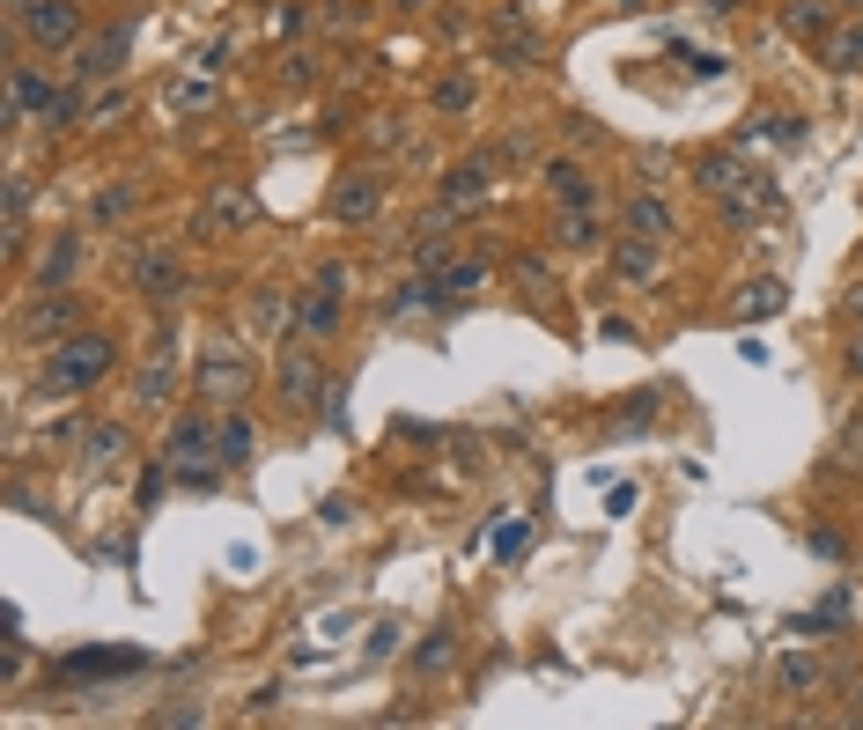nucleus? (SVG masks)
Instances as JSON below:
<instances>
[{
	"label": "nucleus",
	"mask_w": 863,
	"mask_h": 730,
	"mask_svg": "<svg viewBox=\"0 0 863 730\" xmlns=\"http://www.w3.org/2000/svg\"><path fill=\"white\" fill-rule=\"evenodd\" d=\"M119 59H125V30H97V37H81L75 74L81 81H97V74H119Z\"/></svg>",
	"instance_id": "obj_6"
},
{
	"label": "nucleus",
	"mask_w": 863,
	"mask_h": 730,
	"mask_svg": "<svg viewBox=\"0 0 863 730\" xmlns=\"http://www.w3.org/2000/svg\"><path fill=\"white\" fill-rule=\"evenodd\" d=\"M805 546H812V554H827V560H841V554H849V546H841V532H812Z\"/></svg>",
	"instance_id": "obj_33"
},
{
	"label": "nucleus",
	"mask_w": 863,
	"mask_h": 730,
	"mask_svg": "<svg viewBox=\"0 0 863 730\" xmlns=\"http://www.w3.org/2000/svg\"><path fill=\"white\" fill-rule=\"evenodd\" d=\"M613 266H620V281H649V273H657V243L649 237H627L613 251Z\"/></svg>",
	"instance_id": "obj_18"
},
{
	"label": "nucleus",
	"mask_w": 863,
	"mask_h": 730,
	"mask_svg": "<svg viewBox=\"0 0 863 730\" xmlns=\"http://www.w3.org/2000/svg\"><path fill=\"white\" fill-rule=\"evenodd\" d=\"M841 369H849V377L863 384V325H856V340H849V355H841Z\"/></svg>",
	"instance_id": "obj_36"
},
{
	"label": "nucleus",
	"mask_w": 863,
	"mask_h": 730,
	"mask_svg": "<svg viewBox=\"0 0 863 730\" xmlns=\"http://www.w3.org/2000/svg\"><path fill=\"white\" fill-rule=\"evenodd\" d=\"M546 193H554V199H561V207H591V171H576V163H568V155H561V163H546Z\"/></svg>",
	"instance_id": "obj_11"
},
{
	"label": "nucleus",
	"mask_w": 863,
	"mask_h": 730,
	"mask_svg": "<svg viewBox=\"0 0 863 730\" xmlns=\"http://www.w3.org/2000/svg\"><path fill=\"white\" fill-rule=\"evenodd\" d=\"M23 37H30V45H81L75 0H30V8H23Z\"/></svg>",
	"instance_id": "obj_3"
},
{
	"label": "nucleus",
	"mask_w": 863,
	"mask_h": 730,
	"mask_svg": "<svg viewBox=\"0 0 863 730\" xmlns=\"http://www.w3.org/2000/svg\"><path fill=\"white\" fill-rule=\"evenodd\" d=\"M125 207H133V193H103V199H97V221H119Z\"/></svg>",
	"instance_id": "obj_34"
},
{
	"label": "nucleus",
	"mask_w": 863,
	"mask_h": 730,
	"mask_svg": "<svg viewBox=\"0 0 863 730\" xmlns=\"http://www.w3.org/2000/svg\"><path fill=\"white\" fill-rule=\"evenodd\" d=\"M111 362H119V347L103 333H67L45 362V391H89L97 377H111Z\"/></svg>",
	"instance_id": "obj_1"
},
{
	"label": "nucleus",
	"mask_w": 863,
	"mask_h": 730,
	"mask_svg": "<svg viewBox=\"0 0 863 730\" xmlns=\"http://www.w3.org/2000/svg\"><path fill=\"white\" fill-rule=\"evenodd\" d=\"M554 243H561V251H598V243H605V229L591 221V207H561V221H554Z\"/></svg>",
	"instance_id": "obj_12"
},
{
	"label": "nucleus",
	"mask_w": 863,
	"mask_h": 730,
	"mask_svg": "<svg viewBox=\"0 0 863 730\" xmlns=\"http://www.w3.org/2000/svg\"><path fill=\"white\" fill-rule=\"evenodd\" d=\"M649 421H657V399H649V391H635V399H620L613 428H620V436H635V428H649Z\"/></svg>",
	"instance_id": "obj_26"
},
{
	"label": "nucleus",
	"mask_w": 863,
	"mask_h": 730,
	"mask_svg": "<svg viewBox=\"0 0 863 730\" xmlns=\"http://www.w3.org/2000/svg\"><path fill=\"white\" fill-rule=\"evenodd\" d=\"M620 221H627V237H649V243H665V237H671V207H665L657 193H635Z\"/></svg>",
	"instance_id": "obj_8"
},
{
	"label": "nucleus",
	"mask_w": 863,
	"mask_h": 730,
	"mask_svg": "<svg viewBox=\"0 0 863 730\" xmlns=\"http://www.w3.org/2000/svg\"><path fill=\"white\" fill-rule=\"evenodd\" d=\"M841 317H849V325H863V281H849V295H841Z\"/></svg>",
	"instance_id": "obj_35"
},
{
	"label": "nucleus",
	"mask_w": 863,
	"mask_h": 730,
	"mask_svg": "<svg viewBox=\"0 0 863 730\" xmlns=\"http://www.w3.org/2000/svg\"><path fill=\"white\" fill-rule=\"evenodd\" d=\"M332 215H340V221H370V215H376V177L340 185V193H332Z\"/></svg>",
	"instance_id": "obj_17"
},
{
	"label": "nucleus",
	"mask_w": 863,
	"mask_h": 730,
	"mask_svg": "<svg viewBox=\"0 0 863 730\" xmlns=\"http://www.w3.org/2000/svg\"><path fill=\"white\" fill-rule=\"evenodd\" d=\"M436 111H472V81H458V74H450L444 89H436Z\"/></svg>",
	"instance_id": "obj_28"
},
{
	"label": "nucleus",
	"mask_w": 863,
	"mask_h": 730,
	"mask_svg": "<svg viewBox=\"0 0 863 730\" xmlns=\"http://www.w3.org/2000/svg\"><path fill=\"white\" fill-rule=\"evenodd\" d=\"M281 391H288V406H310V399H325V377H318V362L310 355H281Z\"/></svg>",
	"instance_id": "obj_9"
},
{
	"label": "nucleus",
	"mask_w": 863,
	"mask_h": 730,
	"mask_svg": "<svg viewBox=\"0 0 863 730\" xmlns=\"http://www.w3.org/2000/svg\"><path fill=\"white\" fill-rule=\"evenodd\" d=\"M251 450H259V428H251V414H222V465H244Z\"/></svg>",
	"instance_id": "obj_19"
},
{
	"label": "nucleus",
	"mask_w": 863,
	"mask_h": 730,
	"mask_svg": "<svg viewBox=\"0 0 863 730\" xmlns=\"http://www.w3.org/2000/svg\"><path fill=\"white\" fill-rule=\"evenodd\" d=\"M819 679H827V664H819V657H805V650L775 664V686H783V694H812Z\"/></svg>",
	"instance_id": "obj_16"
},
{
	"label": "nucleus",
	"mask_w": 863,
	"mask_h": 730,
	"mask_svg": "<svg viewBox=\"0 0 863 730\" xmlns=\"http://www.w3.org/2000/svg\"><path fill=\"white\" fill-rule=\"evenodd\" d=\"M789 295H783V281H753V295H739V317H775Z\"/></svg>",
	"instance_id": "obj_24"
},
{
	"label": "nucleus",
	"mask_w": 863,
	"mask_h": 730,
	"mask_svg": "<svg viewBox=\"0 0 863 730\" xmlns=\"http://www.w3.org/2000/svg\"><path fill=\"white\" fill-rule=\"evenodd\" d=\"M67 325H75V295H52V288L37 295V303H30V317H23V333H30V340H45V333L59 340Z\"/></svg>",
	"instance_id": "obj_10"
},
{
	"label": "nucleus",
	"mask_w": 863,
	"mask_h": 730,
	"mask_svg": "<svg viewBox=\"0 0 863 730\" xmlns=\"http://www.w3.org/2000/svg\"><path fill=\"white\" fill-rule=\"evenodd\" d=\"M450 650H458V634H450V628L420 634V650H414V672H420V679H436V672L450 664Z\"/></svg>",
	"instance_id": "obj_21"
},
{
	"label": "nucleus",
	"mask_w": 863,
	"mask_h": 730,
	"mask_svg": "<svg viewBox=\"0 0 863 730\" xmlns=\"http://www.w3.org/2000/svg\"><path fill=\"white\" fill-rule=\"evenodd\" d=\"M856 8H863V0H856Z\"/></svg>",
	"instance_id": "obj_38"
},
{
	"label": "nucleus",
	"mask_w": 863,
	"mask_h": 730,
	"mask_svg": "<svg viewBox=\"0 0 863 730\" xmlns=\"http://www.w3.org/2000/svg\"><path fill=\"white\" fill-rule=\"evenodd\" d=\"M30 237V185L23 177H8V251Z\"/></svg>",
	"instance_id": "obj_23"
},
{
	"label": "nucleus",
	"mask_w": 863,
	"mask_h": 730,
	"mask_svg": "<svg viewBox=\"0 0 863 730\" xmlns=\"http://www.w3.org/2000/svg\"><path fill=\"white\" fill-rule=\"evenodd\" d=\"M125 458V428L119 421H97V428H89V443H81V465H89V472H103V465H119Z\"/></svg>",
	"instance_id": "obj_14"
},
{
	"label": "nucleus",
	"mask_w": 863,
	"mask_h": 730,
	"mask_svg": "<svg viewBox=\"0 0 863 730\" xmlns=\"http://www.w3.org/2000/svg\"><path fill=\"white\" fill-rule=\"evenodd\" d=\"M111 672H149V657L141 650H81L59 664V679H111Z\"/></svg>",
	"instance_id": "obj_4"
},
{
	"label": "nucleus",
	"mask_w": 863,
	"mask_h": 730,
	"mask_svg": "<svg viewBox=\"0 0 863 730\" xmlns=\"http://www.w3.org/2000/svg\"><path fill=\"white\" fill-rule=\"evenodd\" d=\"M119 111H125V97H119V89H103V97H97V111H89V119H97V126H111V119H119Z\"/></svg>",
	"instance_id": "obj_32"
},
{
	"label": "nucleus",
	"mask_w": 863,
	"mask_h": 730,
	"mask_svg": "<svg viewBox=\"0 0 863 730\" xmlns=\"http://www.w3.org/2000/svg\"><path fill=\"white\" fill-rule=\"evenodd\" d=\"M671 52H679V67H687V74H723V59L701 52V45H671Z\"/></svg>",
	"instance_id": "obj_29"
},
{
	"label": "nucleus",
	"mask_w": 863,
	"mask_h": 730,
	"mask_svg": "<svg viewBox=\"0 0 863 730\" xmlns=\"http://www.w3.org/2000/svg\"><path fill=\"white\" fill-rule=\"evenodd\" d=\"M171 465V458H163ZM163 465H149V472H141V510H155V502H163Z\"/></svg>",
	"instance_id": "obj_31"
},
{
	"label": "nucleus",
	"mask_w": 863,
	"mask_h": 730,
	"mask_svg": "<svg viewBox=\"0 0 863 730\" xmlns=\"http://www.w3.org/2000/svg\"><path fill=\"white\" fill-rule=\"evenodd\" d=\"M318 406H325V428L340 436V428H347V391H340V384H325V399H318Z\"/></svg>",
	"instance_id": "obj_30"
},
{
	"label": "nucleus",
	"mask_w": 863,
	"mask_h": 730,
	"mask_svg": "<svg viewBox=\"0 0 863 730\" xmlns=\"http://www.w3.org/2000/svg\"><path fill=\"white\" fill-rule=\"evenodd\" d=\"M849 701H856V708H849V716H856V723H863V679H856V694H849Z\"/></svg>",
	"instance_id": "obj_37"
},
{
	"label": "nucleus",
	"mask_w": 863,
	"mask_h": 730,
	"mask_svg": "<svg viewBox=\"0 0 863 730\" xmlns=\"http://www.w3.org/2000/svg\"><path fill=\"white\" fill-rule=\"evenodd\" d=\"M133 288L149 295V303H171L185 288V266H177L171 251H141V266H133Z\"/></svg>",
	"instance_id": "obj_5"
},
{
	"label": "nucleus",
	"mask_w": 863,
	"mask_h": 730,
	"mask_svg": "<svg viewBox=\"0 0 863 730\" xmlns=\"http://www.w3.org/2000/svg\"><path fill=\"white\" fill-rule=\"evenodd\" d=\"M177 384V340L171 333H155L149 347V369H141V406H163V391Z\"/></svg>",
	"instance_id": "obj_7"
},
{
	"label": "nucleus",
	"mask_w": 863,
	"mask_h": 730,
	"mask_svg": "<svg viewBox=\"0 0 863 730\" xmlns=\"http://www.w3.org/2000/svg\"><path fill=\"white\" fill-rule=\"evenodd\" d=\"M524 546H532V524H524V516H502V532H494V554H502V560H517Z\"/></svg>",
	"instance_id": "obj_27"
},
{
	"label": "nucleus",
	"mask_w": 863,
	"mask_h": 730,
	"mask_svg": "<svg viewBox=\"0 0 863 730\" xmlns=\"http://www.w3.org/2000/svg\"><path fill=\"white\" fill-rule=\"evenodd\" d=\"M414 310H444V288H436V281H398V288L384 295V317H414Z\"/></svg>",
	"instance_id": "obj_13"
},
{
	"label": "nucleus",
	"mask_w": 863,
	"mask_h": 730,
	"mask_svg": "<svg viewBox=\"0 0 863 730\" xmlns=\"http://www.w3.org/2000/svg\"><path fill=\"white\" fill-rule=\"evenodd\" d=\"M480 193H488V155H480V163H458V171L444 177V207H472Z\"/></svg>",
	"instance_id": "obj_15"
},
{
	"label": "nucleus",
	"mask_w": 863,
	"mask_h": 730,
	"mask_svg": "<svg viewBox=\"0 0 863 730\" xmlns=\"http://www.w3.org/2000/svg\"><path fill=\"white\" fill-rule=\"evenodd\" d=\"M480 281H488V266H480V259H458V266H450L444 281H436V288H444V310H458V303H466V295L480 288Z\"/></svg>",
	"instance_id": "obj_20"
},
{
	"label": "nucleus",
	"mask_w": 863,
	"mask_h": 730,
	"mask_svg": "<svg viewBox=\"0 0 863 730\" xmlns=\"http://www.w3.org/2000/svg\"><path fill=\"white\" fill-rule=\"evenodd\" d=\"M827 67H834V74H863V23L841 30L834 45H827Z\"/></svg>",
	"instance_id": "obj_22"
},
{
	"label": "nucleus",
	"mask_w": 863,
	"mask_h": 730,
	"mask_svg": "<svg viewBox=\"0 0 863 730\" xmlns=\"http://www.w3.org/2000/svg\"><path fill=\"white\" fill-rule=\"evenodd\" d=\"M783 23L797 30V37H819V30H827V0H789Z\"/></svg>",
	"instance_id": "obj_25"
},
{
	"label": "nucleus",
	"mask_w": 863,
	"mask_h": 730,
	"mask_svg": "<svg viewBox=\"0 0 863 730\" xmlns=\"http://www.w3.org/2000/svg\"><path fill=\"white\" fill-rule=\"evenodd\" d=\"M244 391H251V362L237 347H207V355H199V399H207V406H237Z\"/></svg>",
	"instance_id": "obj_2"
}]
</instances>
